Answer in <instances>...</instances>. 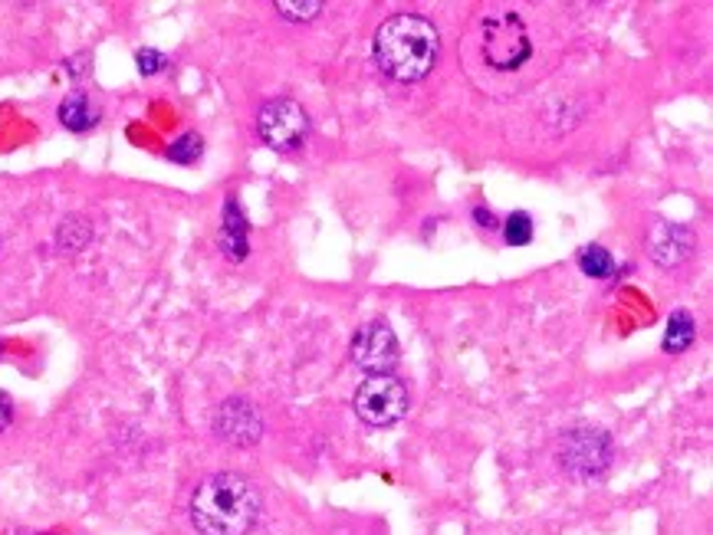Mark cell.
Wrapping results in <instances>:
<instances>
[{"mask_svg":"<svg viewBox=\"0 0 713 535\" xmlns=\"http://www.w3.org/2000/svg\"><path fill=\"white\" fill-rule=\"evenodd\" d=\"M135 63H139V69L145 76H155L158 69L168 66V60H164V53H158V50H139V53H135Z\"/></svg>","mask_w":713,"mask_h":535,"instance_id":"ac0fdd59","label":"cell"},{"mask_svg":"<svg viewBox=\"0 0 713 535\" xmlns=\"http://www.w3.org/2000/svg\"><path fill=\"white\" fill-rule=\"evenodd\" d=\"M11 420H13V404H11V397L0 391V434L11 427Z\"/></svg>","mask_w":713,"mask_h":535,"instance_id":"d6986e66","label":"cell"},{"mask_svg":"<svg viewBox=\"0 0 713 535\" xmlns=\"http://www.w3.org/2000/svg\"><path fill=\"white\" fill-rule=\"evenodd\" d=\"M697 339V322H693L691 312L674 309L668 319V332H664V348L668 352H684L691 348V342Z\"/></svg>","mask_w":713,"mask_h":535,"instance_id":"7c38bea8","label":"cell"},{"mask_svg":"<svg viewBox=\"0 0 713 535\" xmlns=\"http://www.w3.org/2000/svg\"><path fill=\"white\" fill-rule=\"evenodd\" d=\"M89 240V227L86 220H79V217H73V220H66L63 227H60V246H66V250H83Z\"/></svg>","mask_w":713,"mask_h":535,"instance_id":"2e32d148","label":"cell"},{"mask_svg":"<svg viewBox=\"0 0 713 535\" xmlns=\"http://www.w3.org/2000/svg\"><path fill=\"white\" fill-rule=\"evenodd\" d=\"M352 407L368 427H391L408 414V387L395 375H368L358 385Z\"/></svg>","mask_w":713,"mask_h":535,"instance_id":"277c9868","label":"cell"},{"mask_svg":"<svg viewBox=\"0 0 713 535\" xmlns=\"http://www.w3.org/2000/svg\"><path fill=\"white\" fill-rule=\"evenodd\" d=\"M214 434L234 443V447H250V443H257L263 437V418H260V411L250 404L247 397H230V401L217 407Z\"/></svg>","mask_w":713,"mask_h":535,"instance_id":"ba28073f","label":"cell"},{"mask_svg":"<svg viewBox=\"0 0 713 535\" xmlns=\"http://www.w3.org/2000/svg\"><path fill=\"white\" fill-rule=\"evenodd\" d=\"M503 236H507L509 246H526L533 240V220L530 214H509L507 217V227H503Z\"/></svg>","mask_w":713,"mask_h":535,"instance_id":"9a60e30c","label":"cell"},{"mask_svg":"<svg viewBox=\"0 0 713 535\" xmlns=\"http://www.w3.org/2000/svg\"><path fill=\"white\" fill-rule=\"evenodd\" d=\"M273 7H276V13L286 17V20H313L316 13L323 11V4H316V0H309V4H290V0H280V4H273Z\"/></svg>","mask_w":713,"mask_h":535,"instance_id":"e0dca14e","label":"cell"},{"mask_svg":"<svg viewBox=\"0 0 713 535\" xmlns=\"http://www.w3.org/2000/svg\"><path fill=\"white\" fill-rule=\"evenodd\" d=\"M260 519V492L240 473H214L191 496V523L201 535H247Z\"/></svg>","mask_w":713,"mask_h":535,"instance_id":"6da1fadb","label":"cell"},{"mask_svg":"<svg viewBox=\"0 0 713 535\" xmlns=\"http://www.w3.org/2000/svg\"><path fill=\"white\" fill-rule=\"evenodd\" d=\"M348 358L368 375H391L401 358L398 339L385 322H365L348 345Z\"/></svg>","mask_w":713,"mask_h":535,"instance_id":"52a82bcc","label":"cell"},{"mask_svg":"<svg viewBox=\"0 0 713 535\" xmlns=\"http://www.w3.org/2000/svg\"><path fill=\"white\" fill-rule=\"evenodd\" d=\"M477 56L490 73H519L536 56L533 36L517 11L484 13L477 23Z\"/></svg>","mask_w":713,"mask_h":535,"instance_id":"3957f363","label":"cell"},{"mask_svg":"<svg viewBox=\"0 0 713 535\" xmlns=\"http://www.w3.org/2000/svg\"><path fill=\"white\" fill-rule=\"evenodd\" d=\"M474 217L480 220V227H486V230H493V227H497V217L490 214V211H484V207H477Z\"/></svg>","mask_w":713,"mask_h":535,"instance_id":"ffe728a7","label":"cell"},{"mask_svg":"<svg viewBox=\"0 0 713 535\" xmlns=\"http://www.w3.org/2000/svg\"><path fill=\"white\" fill-rule=\"evenodd\" d=\"M60 122H63L69 132H89L99 122V112H96V106L89 102L86 92H73V96H66L63 106H60Z\"/></svg>","mask_w":713,"mask_h":535,"instance_id":"8fae6325","label":"cell"},{"mask_svg":"<svg viewBox=\"0 0 713 535\" xmlns=\"http://www.w3.org/2000/svg\"><path fill=\"white\" fill-rule=\"evenodd\" d=\"M575 263H579V269H582L585 276L592 279H608L612 276V269H615V260H612V253H608L605 246L598 244H589L579 250V257H575Z\"/></svg>","mask_w":713,"mask_h":535,"instance_id":"4fadbf2b","label":"cell"},{"mask_svg":"<svg viewBox=\"0 0 713 535\" xmlns=\"http://www.w3.org/2000/svg\"><path fill=\"white\" fill-rule=\"evenodd\" d=\"M201 151H204V141H201V135L188 132V135H181V139H178L172 148H168V158L178 161V164H195V161L201 158Z\"/></svg>","mask_w":713,"mask_h":535,"instance_id":"5bb4252c","label":"cell"},{"mask_svg":"<svg viewBox=\"0 0 713 535\" xmlns=\"http://www.w3.org/2000/svg\"><path fill=\"white\" fill-rule=\"evenodd\" d=\"M437 30L431 20H424L418 13H395L375 30L372 53L381 73L398 79V83H418L431 73L437 63Z\"/></svg>","mask_w":713,"mask_h":535,"instance_id":"7a4b0ae2","label":"cell"},{"mask_svg":"<svg viewBox=\"0 0 713 535\" xmlns=\"http://www.w3.org/2000/svg\"><path fill=\"white\" fill-rule=\"evenodd\" d=\"M257 132L273 151H296L309 139V116L292 99H270L260 108Z\"/></svg>","mask_w":713,"mask_h":535,"instance_id":"8992f818","label":"cell"},{"mask_svg":"<svg viewBox=\"0 0 713 535\" xmlns=\"http://www.w3.org/2000/svg\"><path fill=\"white\" fill-rule=\"evenodd\" d=\"M648 246H651V260H654V263H661V267H677V263H684V260L691 257L693 240L684 227L658 220V224L651 227Z\"/></svg>","mask_w":713,"mask_h":535,"instance_id":"9c48e42d","label":"cell"},{"mask_svg":"<svg viewBox=\"0 0 713 535\" xmlns=\"http://www.w3.org/2000/svg\"><path fill=\"white\" fill-rule=\"evenodd\" d=\"M612 437L605 430H592V427H579L569 430L565 437L559 440V463L562 470L575 476V480H592L598 473L608 470L612 463Z\"/></svg>","mask_w":713,"mask_h":535,"instance_id":"5b68a950","label":"cell"},{"mask_svg":"<svg viewBox=\"0 0 713 535\" xmlns=\"http://www.w3.org/2000/svg\"><path fill=\"white\" fill-rule=\"evenodd\" d=\"M220 244L228 250L230 260H244L247 257V220L240 214L237 201L230 197L224 204V227H220Z\"/></svg>","mask_w":713,"mask_h":535,"instance_id":"30bf717a","label":"cell"}]
</instances>
